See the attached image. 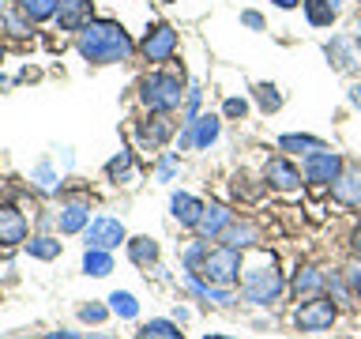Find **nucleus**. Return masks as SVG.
<instances>
[{
	"label": "nucleus",
	"mask_w": 361,
	"mask_h": 339,
	"mask_svg": "<svg viewBox=\"0 0 361 339\" xmlns=\"http://www.w3.org/2000/svg\"><path fill=\"white\" fill-rule=\"evenodd\" d=\"M75 49L87 64H124L132 61L135 42L124 23L113 19H90L83 30L75 34Z\"/></svg>",
	"instance_id": "nucleus-1"
},
{
	"label": "nucleus",
	"mask_w": 361,
	"mask_h": 339,
	"mask_svg": "<svg viewBox=\"0 0 361 339\" xmlns=\"http://www.w3.org/2000/svg\"><path fill=\"white\" fill-rule=\"evenodd\" d=\"M241 298L252 305H279L282 294H286V275L279 271L275 253L267 249H245V264H241Z\"/></svg>",
	"instance_id": "nucleus-2"
},
{
	"label": "nucleus",
	"mask_w": 361,
	"mask_h": 339,
	"mask_svg": "<svg viewBox=\"0 0 361 339\" xmlns=\"http://www.w3.org/2000/svg\"><path fill=\"white\" fill-rule=\"evenodd\" d=\"M140 106L147 113H173L185 106V95H188V83H185V72H166V68H151L143 79H140Z\"/></svg>",
	"instance_id": "nucleus-3"
},
{
	"label": "nucleus",
	"mask_w": 361,
	"mask_h": 339,
	"mask_svg": "<svg viewBox=\"0 0 361 339\" xmlns=\"http://www.w3.org/2000/svg\"><path fill=\"white\" fill-rule=\"evenodd\" d=\"M241 264H245V253L241 249H230V245H211L207 260L200 264V275L211 282V287H233L241 279Z\"/></svg>",
	"instance_id": "nucleus-4"
},
{
	"label": "nucleus",
	"mask_w": 361,
	"mask_h": 339,
	"mask_svg": "<svg viewBox=\"0 0 361 339\" xmlns=\"http://www.w3.org/2000/svg\"><path fill=\"white\" fill-rule=\"evenodd\" d=\"M335 321H338V302H331L327 294L298 302V309H293V328L298 332H331Z\"/></svg>",
	"instance_id": "nucleus-5"
},
{
	"label": "nucleus",
	"mask_w": 361,
	"mask_h": 339,
	"mask_svg": "<svg viewBox=\"0 0 361 339\" xmlns=\"http://www.w3.org/2000/svg\"><path fill=\"white\" fill-rule=\"evenodd\" d=\"M222 136V117L219 113H200L180 124L177 132V151H207L211 143H219Z\"/></svg>",
	"instance_id": "nucleus-6"
},
{
	"label": "nucleus",
	"mask_w": 361,
	"mask_h": 339,
	"mask_svg": "<svg viewBox=\"0 0 361 339\" xmlns=\"http://www.w3.org/2000/svg\"><path fill=\"white\" fill-rule=\"evenodd\" d=\"M343 170H346V158L338 151H331V147H324V151H312V155L301 158V174L316 189H331V181L343 174Z\"/></svg>",
	"instance_id": "nucleus-7"
},
{
	"label": "nucleus",
	"mask_w": 361,
	"mask_h": 339,
	"mask_svg": "<svg viewBox=\"0 0 361 339\" xmlns=\"http://www.w3.org/2000/svg\"><path fill=\"white\" fill-rule=\"evenodd\" d=\"M173 53H177V30L169 27V23H151L143 34V42H140V56L151 68H158V64L173 61Z\"/></svg>",
	"instance_id": "nucleus-8"
},
{
	"label": "nucleus",
	"mask_w": 361,
	"mask_h": 339,
	"mask_svg": "<svg viewBox=\"0 0 361 339\" xmlns=\"http://www.w3.org/2000/svg\"><path fill=\"white\" fill-rule=\"evenodd\" d=\"M264 185L271 192H298L305 185V174H301V166L290 162L286 155H275V158L264 162Z\"/></svg>",
	"instance_id": "nucleus-9"
},
{
	"label": "nucleus",
	"mask_w": 361,
	"mask_h": 339,
	"mask_svg": "<svg viewBox=\"0 0 361 339\" xmlns=\"http://www.w3.org/2000/svg\"><path fill=\"white\" fill-rule=\"evenodd\" d=\"M87 237V249H117L121 242H128V234H124V222L121 219H113V215H94L90 219V226L83 230Z\"/></svg>",
	"instance_id": "nucleus-10"
},
{
	"label": "nucleus",
	"mask_w": 361,
	"mask_h": 339,
	"mask_svg": "<svg viewBox=\"0 0 361 339\" xmlns=\"http://www.w3.org/2000/svg\"><path fill=\"white\" fill-rule=\"evenodd\" d=\"M169 136H173V121H169V113H147L143 121H135V140H140L143 151H162V143H169Z\"/></svg>",
	"instance_id": "nucleus-11"
},
{
	"label": "nucleus",
	"mask_w": 361,
	"mask_h": 339,
	"mask_svg": "<svg viewBox=\"0 0 361 339\" xmlns=\"http://www.w3.org/2000/svg\"><path fill=\"white\" fill-rule=\"evenodd\" d=\"M324 282H327V271L316 268V264H298L293 275L286 279V290L293 302H309L316 294H324Z\"/></svg>",
	"instance_id": "nucleus-12"
},
{
	"label": "nucleus",
	"mask_w": 361,
	"mask_h": 339,
	"mask_svg": "<svg viewBox=\"0 0 361 339\" xmlns=\"http://www.w3.org/2000/svg\"><path fill=\"white\" fill-rule=\"evenodd\" d=\"M331 200L346 211H361V166H346L331 181Z\"/></svg>",
	"instance_id": "nucleus-13"
},
{
	"label": "nucleus",
	"mask_w": 361,
	"mask_h": 339,
	"mask_svg": "<svg viewBox=\"0 0 361 339\" xmlns=\"http://www.w3.org/2000/svg\"><path fill=\"white\" fill-rule=\"evenodd\" d=\"M237 219V215L226 208V203H219V200H207L203 203V215H200V222H196V234L203 237V242H219L222 237V230L230 226Z\"/></svg>",
	"instance_id": "nucleus-14"
},
{
	"label": "nucleus",
	"mask_w": 361,
	"mask_h": 339,
	"mask_svg": "<svg viewBox=\"0 0 361 339\" xmlns=\"http://www.w3.org/2000/svg\"><path fill=\"white\" fill-rule=\"evenodd\" d=\"M27 215L11 203H0V249H19L27 245Z\"/></svg>",
	"instance_id": "nucleus-15"
},
{
	"label": "nucleus",
	"mask_w": 361,
	"mask_h": 339,
	"mask_svg": "<svg viewBox=\"0 0 361 339\" xmlns=\"http://www.w3.org/2000/svg\"><path fill=\"white\" fill-rule=\"evenodd\" d=\"M90 11H94V0H56V27L79 34L90 23Z\"/></svg>",
	"instance_id": "nucleus-16"
},
{
	"label": "nucleus",
	"mask_w": 361,
	"mask_h": 339,
	"mask_svg": "<svg viewBox=\"0 0 361 339\" xmlns=\"http://www.w3.org/2000/svg\"><path fill=\"white\" fill-rule=\"evenodd\" d=\"M169 215H173L177 226L196 230V222H200V215H203V200L192 196V192H173V196H169Z\"/></svg>",
	"instance_id": "nucleus-17"
},
{
	"label": "nucleus",
	"mask_w": 361,
	"mask_h": 339,
	"mask_svg": "<svg viewBox=\"0 0 361 339\" xmlns=\"http://www.w3.org/2000/svg\"><path fill=\"white\" fill-rule=\"evenodd\" d=\"M259 242V230H256V222L252 219H233L230 226L222 230V237H219V245H230V249H252Z\"/></svg>",
	"instance_id": "nucleus-18"
},
{
	"label": "nucleus",
	"mask_w": 361,
	"mask_h": 339,
	"mask_svg": "<svg viewBox=\"0 0 361 339\" xmlns=\"http://www.w3.org/2000/svg\"><path fill=\"white\" fill-rule=\"evenodd\" d=\"M87 226H90V208L83 200H68L61 215H56V230L61 234H83Z\"/></svg>",
	"instance_id": "nucleus-19"
},
{
	"label": "nucleus",
	"mask_w": 361,
	"mask_h": 339,
	"mask_svg": "<svg viewBox=\"0 0 361 339\" xmlns=\"http://www.w3.org/2000/svg\"><path fill=\"white\" fill-rule=\"evenodd\" d=\"M324 53H327V61H331V68L335 72H350L361 56H357V49H354V42L350 38H331L324 45Z\"/></svg>",
	"instance_id": "nucleus-20"
},
{
	"label": "nucleus",
	"mask_w": 361,
	"mask_h": 339,
	"mask_svg": "<svg viewBox=\"0 0 361 339\" xmlns=\"http://www.w3.org/2000/svg\"><path fill=\"white\" fill-rule=\"evenodd\" d=\"M324 140L320 136H309V132H286V136H279V151H286V155H312V151H324Z\"/></svg>",
	"instance_id": "nucleus-21"
},
{
	"label": "nucleus",
	"mask_w": 361,
	"mask_h": 339,
	"mask_svg": "<svg viewBox=\"0 0 361 339\" xmlns=\"http://www.w3.org/2000/svg\"><path fill=\"white\" fill-rule=\"evenodd\" d=\"M128 260L135 268H154L158 264V242L154 237H147V234H140V237H128Z\"/></svg>",
	"instance_id": "nucleus-22"
},
{
	"label": "nucleus",
	"mask_w": 361,
	"mask_h": 339,
	"mask_svg": "<svg viewBox=\"0 0 361 339\" xmlns=\"http://www.w3.org/2000/svg\"><path fill=\"white\" fill-rule=\"evenodd\" d=\"M301 8H305V19H309V27H316V30L335 27L338 8L331 4V0H301Z\"/></svg>",
	"instance_id": "nucleus-23"
},
{
	"label": "nucleus",
	"mask_w": 361,
	"mask_h": 339,
	"mask_svg": "<svg viewBox=\"0 0 361 339\" xmlns=\"http://www.w3.org/2000/svg\"><path fill=\"white\" fill-rule=\"evenodd\" d=\"M135 339H185V332H180V324L173 316H154V321L140 324Z\"/></svg>",
	"instance_id": "nucleus-24"
},
{
	"label": "nucleus",
	"mask_w": 361,
	"mask_h": 339,
	"mask_svg": "<svg viewBox=\"0 0 361 339\" xmlns=\"http://www.w3.org/2000/svg\"><path fill=\"white\" fill-rule=\"evenodd\" d=\"M106 177L113 181V185H132V181H135V158H132V151L113 155L106 162Z\"/></svg>",
	"instance_id": "nucleus-25"
},
{
	"label": "nucleus",
	"mask_w": 361,
	"mask_h": 339,
	"mask_svg": "<svg viewBox=\"0 0 361 339\" xmlns=\"http://www.w3.org/2000/svg\"><path fill=\"white\" fill-rule=\"evenodd\" d=\"M324 294H327L331 302H338V305H357V298H354V290H350V282H346L343 271H327Z\"/></svg>",
	"instance_id": "nucleus-26"
},
{
	"label": "nucleus",
	"mask_w": 361,
	"mask_h": 339,
	"mask_svg": "<svg viewBox=\"0 0 361 339\" xmlns=\"http://www.w3.org/2000/svg\"><path fill=\"white\" fill-rule=\"evenodd\" d=\"M83 271H87V275H94V279H106L113 271V253H109V249H87V253H83Z\"/></svg>",
	"instance_id": "nucleus-27"
},
{
	"label": "nucleus",
	"mask_w": 361,
	"mask_h": 339,
	"mask_svg": "<svg viewBox=\"0 0 361 339\" xmlns=\"http://www.w3.org/2000/svg\"><path fill=\"white\" fill-rule=\"evenodd\" d=\"M16 8L27 16L30 23H45L56 19V0H16Z\"/></svg>",
	"instance_id": "nucleus-28"
},
{
	"label": "nucleus",
	"mask_w": 361,
	"mask_h": 339,
	"mask_svg": "<svg viewBox=\"0 0 361 339\" xmlns=\"http://www.w3.org/2000/svg\"><path fill=\"white\" fill-rule=\"evenodd\" d=\"M23 249H27V256H34V260H56V256H61V242H56V237H49V234L30 237Z\"/></svg>",
	"instance_id": "nucleus-29"
},
{
	"label": "nucleus",
	"mask_w": 361,
	"mask_h": 339,
	"mask_svg": "<svg viewBox=\"0 0 361 339\" xmlns=\"http://www.w3.org/2000/svg\"><path fill=\"white\" fill-rule=\"evenodd\" d=\"M109 309L121 316V321H135L140 316V302H135L132 290H113L109 294Z\"/></svg>",
	"instance_id": "nucleus-30"
},
{
	"label": "nucleus",
	"mask_w": 361,
	"mask_h": 339,
	"mask_svg": "<svg viewBox=\"0 0 361 339\" xmlns=\"http://www.w3.org/2000/svg\"><path fill=\"white\" fill-rule=\"evenodd\" d=\"M264 189H267L264 181H259V185H252V177H248L245 170H241V174H233V181H230V192H233V200H245V203H256V200H259V192H264Z\"/></svg>",
	"instance_id": "nucleus-31"
},
{
	"label": "nucleus",
	"mask_w": 361,
	"mask_h": 339,
	"mask_svg": "<svg viewBox=\"0 0 361 339\" xmlns=\"http://www.w3.org/2000/svg\"><path fill=\"white\" fill-rule=\"evenodd\" d=\"M252 98H256V106L264 109L267 117L282 109V90H279L275 83H256V87H252Z\"/></svg>",
	"instance_id": "nucleus-32"
},
{
	"label": "nucleus",
	"mask_w": 361,
	"mask_h": 339,
	"mask_svg": "<svg viewBox=\"0 0 361 339\" xmlns=\"http://www.w3.org/2000/svg\"><path fill=\"white\" fill-rule=\"evenodd\" d=\"M30 27H34V23H30L27 16H23L19 8H8V11H0V30H8L11 38H27V34H30Z\"/></svg>",
	"instance_id": "nucleus-33"
},
{
	"label": "nucleus",
	"mask_w": 361,
	"mask_h": 339,
	"mask_svg": "<svg viewBox=\"0 0 361 339\" xmlns=\"http://www.w3.org/2000/svg\"><path fill=\"white\" fill-rule=\"evenodd\" d=\"M207 253H211V242L196 237V242H188L185 249H180V264H185V271H200V264L207 260Z\"/></svg>",
	"instance_id": "nucleus-34"
},
{
	"label": "nucleus",
	"mask_w": 361,
	"mask_h": 339,
	"mask_svg": "<svg viewBox=\"0 0 361 339\" xmlns=\"http://www.w3.org/2000/svg\"><path fill=\"white\" fill-rule=\"evenodd\" d=\"M222 117H226V121H245V117H248V98L230 95V98L222 102Z\"/></svg>",
	"instance_id": "nucleus-35"
},
{
	"label": "nucleus",
	"mask_w": 361,
	"mask_h": 339,
	"mask_svg": "<svg viewBox=\"0 0 361 339\" xmlns=\"http://www.w3.org/2000/svg\"><path fill=\"white\" fill-rule=\"evenodd\" d=\"M177 166H180V155L177 151H166L162 158H158V166H154V177L158 181H173L177 177Z\"/></svg>",
	"instance_id": "nucleus-36"
},
{
	"label": "nucleus",
	"mask_w": 361,
	"mask_h": 339,
	"mask_svg": "<svg viewBox=\"0 0 361 339\" xmlns=\"http://www.w3.org/2000/svg\"><path fill=\"white\" fill-rule=\"evenodd\" d=\"M200 106H203V90L192 83V87H188V95H185V106H180V121L200 117Z\"/></svg>",
	"instance_id": "nucleus-37"
},
{
	"label": "nucleus",
	"mask_w": 361,
	"mask_h": 339,
	"mask_svg": "<svg viewBox=\"0 0 361 339\" xmlns=\"http://www.w3.org/2000/svg\"><path fill=\"white\" fill-rule=\"evenodd\" d=\"M109 313H113V309H106V305H98V302H90V305H79V321H83V324H102Z\"/></svg>",
	"instance_id": "nucleus-38"
},
{
	"label": "nucleus",
	"mask_w": 361,
	"mask_h": 339,
	"mask_svg": "<svg viewBox=\"0 0 361 339\" xmlns=\"http://www.w3.org/2000/svg\"><path fill=\"white\" fill-rule=\"evenodd\" d=\"M343 275H346V282H350V290H354V298L361 302V260H357V256L343 268Z\"/></svg>",
	"instance_id": "nucleus-39"
},
{
	"label": "nucleus",
	"mask_w": 361,
	"mask_h": 339,
	"mask_svg": "<svg viewBox=\"0 0 361 339\" xmlns=\"http://www.w3.org/2000/svg\"><path fill=\"white\" fill-rule=\"evenodd\" d=\"M30 177L38 181L42 189H53V185H56V177H53V170H49V162H38V166L30 170Z\"/></svg>",
	"instance_id": "nucleus-40"
},
{
	"label": "nucleus",
	"mask_w": 361,
	"mask_h": 339,
	"mask_svg": "<svg viewBox=\"0 0 361 339\" xmlns=\"http://www.w3.org/2000/svg\"><path fill=\"white\" fill-rule=\"evenodd\" d=\"M241 27H248V30H264L267 23H264V16H259V11L245 8V11H241Z\"/></svg>",
	"instance_id": "nucleus-41"
},
{
	"label": "nucleus",
	"mask_w": 361,
	"mask_h": 339,
	"mask_svg": "<svg viewBox=\"0 0 361 339\" xmlns=\"http://www.w3.org/2000/svg\"><path fill=\"white\" fill-rule=\"evenodd\" d=\"M346 95H350V106H354V109H361V83H350V90H346Z\"/></svg>",
	"instance_id": "nucleus-42"
},
{
	"label": "nucleus",
	"mask_w": 361,
	"mask_h": 339,
	"mask_svg": "<svg viewBox=\"0 0 361 339\" xmlns=\"http://www.w3.org/2000/svg\"><path fill=\"white\" fill-rule=\"evenodd\" d=\"M350 253H354V256L361 260V226H357L354 234H350Z\"/></svg>",
	"instance_id": "nucleus-43"
},
{
	"label": "nucleus",
	"mask_w": 361,
	"mask_h": 339,
	"mask_svg": "<svg viewBox=\"0 0 361 339\" xmlns=\"http://www.w3.org/2000/svg\"><path fill=\"white\" fill-rule=\"evenodd\" d=\"M350 42H354V49H357V56H361V19L354 23V34H350Z\"/></svg>",
	"instance_id": "nucleus-44"
},
{
	"label": "nucleus",
	"mask_w": 361,
	"mask_h": 339,
	"mask_svg": "<svg viewBox=\"0 0 361 339\" xmlns=\"http://www.w3.org/2000/svg\"><path fill=\"white\" fill-rule=\"evenodd\" d=\"M49 339H83V335H75V332H64V328H56V332H49Z\"/></svg>",
	"instance_id": "nucleus-45"
},
{
	"label": "nucleus",
	"mask_w": 361,
	"mask_h": 339,
	"mask_svg": "<svg viewBox=\"0 0 361 339\" xmlns=\"http://www.w3.org/2000/svg\"><path fill=\"white\" fill-rule=\"evenodd\" d=\"M271 4H275V8H282V11H290V8H298L301 0H271Z\"/></svg>",
	"instance_id": "nucleus-46"
},
{
	"label": "nucleus",
	"mask_w": 361,
	"mask_h": 339,
	"mask_svg": "<svg viewBox=\"0 0 361 339\" xmlns=\"http://www.w3.org/2000/svg\"><path fill=\"white\" fill-rule=\"evenodd\" d=\"M87 339H121V335H109V332H90Z\"/></svg>",
	"instance_id": "nucleus-47"
},
{
	"label": "nucleus",
	"mask_w": 361,
	"mask_h": 339,
	"mask_svg": "<svg viewBox=\"0 0 361 339\" xmlns=\"http://www.w3.org/2000/svg\"><path fill=\"white\" fill-rule=\"evenodd\" d=\"M203 339H233V335H203Z\"/></svg>",
	"instance_id": "nucleus-48"
},
{
	"label": "nucleus",
	"mask_w": 361,
	"mask_h": 339,
	"mask_svg": "<svg viewBox=\"0 0 361 339\" xmlns=\"http://www.w3.org/2000/svg\"><path fill=\"white\" fill-rule=\"evenodd\" d=\"M331 4H335V8H343V0H331Z\"/></svg>",
	"instance_id": "nucleus-49"
},
{
	"label": "nucleus",
	"mask_w": 361,
	"mask_h": 339,
	"mask_svg": "<svg viewBox=\"0 0 361 339\" xmlns=\"http://www.w3.org/2000/svg\"><path fill=\"white\" fill-rule=\"evenodd\" d=\"M162 4H177V0H162Z\"/></svg>",
	"instance_id": "nucleus-50"
},
{
	"label": "nucleus",
	"mask_w": 361,
	"mask_h": 339,
	"mask_svg": "<svg viewBox=\"0 0 361 339\" xmlns=\"http://www.w3.org/2000/svg\"><path fill=\"white\" fill-rule=\"evenodd\" d=\"M0 56H4V49H0Z\"/></svg>",
	"instance_id": "nucleus-51"
}]
</instances>
